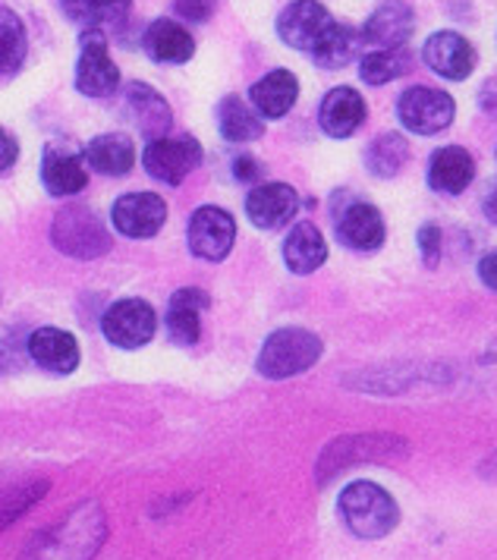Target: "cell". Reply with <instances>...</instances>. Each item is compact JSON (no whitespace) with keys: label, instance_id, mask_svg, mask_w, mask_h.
I'll return each instance as SVG.
<instances>
[{"label":"cell","instance_id":"7402d4cb","mask_svg":"<svg viewBox=\"0 0 497 560\" xmlns=\"http://www.w3.org/2000/svg\"><path fill=\"white\" fill-rule=\"evenodd\" d=\"M85 164L99 171L104 177H124L136 164V149L126 132H107L89 142L85 149Z\"/></svg>","mask_w":497,"mask_h":560},{"label":"cell","instance_id":"cb8c5ba5","mask_svg":"<svg viewBox=\"0 0 497 560\" xmlns=\"http://www.w3.org/2000/svg\"><path fill=\"white\" fill-rule=\"evenodd\" d=\"M327 258V243L315 224H297L284 243V261L293 275H312Z\"/></svg>","mask_w":497,"mask_h":560},{"label":"cell","instance_id":"30bf717a","mask_svg":"<svg viewBox=\"0 0 497 560\" xmlns=\"http://www.w3.org/2000/svg\"><path fill=\"white\" fill-rule=\"evenodd\" d=\"M331 26H334V16L315 0H293L277 16V35L284 38V45L305 54H312L319 48V42L327 35Z\"/></svg>","mask_w":497,"mask_h":560},{"label":"cell","instance_id":"2e32d148","mask_svg":"<svg viewBox=\"0 0 497 560\" xmlns=\"http://www.w3.org/2000/svg\"><path fill=\"white\" fill-rule=\"evenodd\" d=\"M28 357L54 375H70L79 365V340L63 328H38L28 337Z\"/></svg>","mask_w":497,"mask_h":560},{"label":"cell","instance_id":"52a82bcc","mask_svg":"<svg viewBox=\"0 0 497 560\" xmlns=\"http://www.w3.org/2000/svg\"><path fill=\"white\" fill-rule=\"evenodd\" d=\"M453 98L444 95L441 89H428V85H416V89H406L397 102V117L400 124L419 136H435V132H444L453 124Z\"/></svg>","mask_w":497,"mask_h":560},{"label":"cell","instance_id":"484cf974","mask_svg":"<svg viewBox=\"0 0 497 560\" xmlns=\"http://www.w3.org/2000/svg\"><path fill=\"white\" fill-rule=\"evenodd\" d=\"M126 104H129V117L136 120V127L149 136H164L171 129V107L164 102V95H158L154 89L132 82L126 89Z\"/></svg>","mask_w":497,"mask_h":560},{"label":"cell","instance_id":"83f0119b","mask_svg":"<svg viewBox=\"0 0 497 560\" xmlns=\"http://www.w3.org/2000/svg\"><path fill=\"white\" fill-rule=\"evenodd\" d=\"M218 124H221V136L230 139V142H252L265 129L262 127V114L252 104L243 102V98H236V95H230V98L221 102Z\"/></svg>","mask_w":497,"mask_h":560},{"label":"cell","instance_id":"60d3db41","mask_svg":"<svg viewBox=\"0 0 497 560\" xmlns=\"http://www.w3.org/2000/svg\"><path fill=\"white\" fill-rule=\"evenodd\" d=\"M482 476H485V479H497V457H492L482 466Z\"/></svg>","mask_w":497,"mask_h":560},{"label":"cell","instance_id":"d6986e66","mask_svg":"<svg viewBox=\"0 0 497 560\" xmlns=\"http://www.w3.org/2000/svg\"><path fill=\"white\" fill-rule=\"evenodd\" d=\"M299 98V82L290 70H274L268 77H262L252 92H248V102L252 107L265 117V120H280L290 114V107Z\"/></svg>","mask_w":497,"mask_h":560},{"label":"cell","instance_id":"f546056e","mask_svg":"<svg viewBox=\"0 0 497 560\" xmlns=\"http://www.w3.org/2000/svg\"><path fill=\"white\" fill-rule=\"evenodd\" d=\"M406 161H409V142L400 132L378 136L366 154V164L378 179H394L406 167Z\"/></svg>","mask_w":497,"mask_h":560},{"label":"cell","instance_id":"277c9868","mask_svg":"<svg viewBox=\"0 0 497 560\" xmlns=\"http://www.w3.org/2000/svg\"><path fill=\"white\" fill-rule=\"evenodd\" d=\"M409 454V444L397 434H349L337 438L322 457H319V482L334 479L340 469L359 466V463H384V459H400Z\"/></svg>","mask_w":497,"mask_h":560},{"label":"cell","instance_id":"ac0fdd59","mask_svg":"<svg viewBox=\"0 0 497 560\" xmlns=\"http://www.w3.org/2000/svg\"><path fill=\"white\" fill-rule=\"evenodd\" d=\"M319 124L334 139L352 136L356 129L366 124V102H362V95L356 89H347V85L331 89L324 95L322 110H319Z\"/></svg>","mask_w":497,"mask_h":560},{"label":"cell","instance_id":"f1b7e54d","mask_svg":"<svg viewBox=\"0 0 497 560\" xmlns=\"http://www.w3.org/2000/svg\"><path fill=\"white\" fill-rule=\"evenodd\" d=\"M359 45H362V35L356 28L334 23V26L327 28V35L319 42V48L312 51V60L322 70H340V67L352 63V57L359 54Z\"/></svg>","mask_w":497,"mask_h":560},{"label":"cell","instance_id":"8fae6325","mask_svg":"<svg viewBox=\"0 0 497 560\" xmlns=\"http://www.w3.org/2000/svg\"><path fill=\"white\" fill-rule=\"evenodd\" d=\"M236 243V221L224 208L205 205L189 218V249L205 261H224Z\"/></svg>","mask_w":497,"mask_h":560},{"label":"cell","instance_id":"d6a6232c","mask_svg":"<svg viewBox=\"0 0 497 560\" xmlns=\"http://www.w3.org/2000/svg\"><path fill=\"white\" fill-rule=\"evenodd\" d=\"M63 3V13L82 23L89 28L111 26V23H120L126 13H129V3L132 0H60Z\"/></svg>","mask_w":497,"mask_h":560},{"label":"cell","instance_id":"d590c367","mask_svg":"<svg viewBox=\"0 0 497 560\" xmlns=\"http://www.w3.org/2000/svg\"><path fill=\"white\" fill-rule=\"evenodd\" d=\"M16 154H20L16 139H13L7 129L0 127V174H3V171H10V167L16 164Z\"/></svg>","mask_w":497,"mask_h":560},{"label":"cell","instance_id":"603a6c76","mask_svg":"<svg viewBox=\"0 0 497 560\" xmlns=\"http://www.w3.org/2000/svg\"><path fill=\"white\" fill-rule=\"evenodd\" d=\"M146 54L158 63H186L196 54V42L174 20H158L146 32Z\"/></svg>","mask_w":497,"mask_h":560},{"label":"cell","instance_id":"9c48e42d","mask_svg":"<svg viewBox=\"0 0 497 560\" xmlns=\"http://www.w3.org/2000/svg\"><path fill=\"white\" fill-rule=\"evenodd\" d=\"M101 331L104 337L114 343V347H124V350H136V347H146L154 331H158V315L146 300H120L104 312V322H101Z\"/></svg>","mask_w":497,"mask_h":560},{"label":"cell","instance_id":"4dcf8cb0","mask_svg":"<svg viewBox=\"0 0 497 560\" xmlns=\"http://www.w3.org/2000/svg\"><path fill=\"white\" fill-rule=\"evenodd\" d=\"M413 70V51L406 48H378V51L366 54L359 63V73L369 85H384L391 79L406 77Z\"/></svg>","mask_w":497,"mask_h":560},{"label":"cell","instance_id":"7c38bea8","mask_svg":"<svg viewBox=\"0 0 497 560\" xmlns=\"http://www.w3.org/2000/svg\"><path fill=\"white\" fill-rule=\"evenodd\" d=\"M334 224L340 243L356 253H374L384 243V218L372 202L352 199L334 211Z\"/></svg>","mask_w":497,"mask_h":560},{"label":"cell","instance_id":"8d00e7d4","mask_svg":"<svg viewBox=\"0 0 497 560\" xmlns=\"http://www.w3.org/2000/svg\"><path fill=\"white\" fill-rule=\"evenodd\" d=\"M233 177L243 179V183H252V179L262 177V167H258V161H255V158L240 154V158L233 161Z\"/></svg>","mask_w":497,"mask_h":560},{"label":"cell","instance_id":"e0dca14e","mask_svg":"<svg viewBox=\"0 0 497 560\" xmlns=\"http://www.w3.org/2000/svg\"><path fill=\"white\" fill-rule=\"evenodd\" d=\"M416 26V16L406 3L391 0V3H381L369 16V23L362 28V42H369L374 48H403L413 35Z\"/></svg>","mask_w":497,"mask_h":560},{"label":"cell","instance_id":"5bb4252c","mask_svg":"<svg viewBox=\"0 0 497 560\" xmlns=\"http://www.w3.org/2000/svg\"><path fill=\"white\" fill-rule=\"evenodd\" d=\"M299 211V196L287 183H262L248 192L246 214L255 228L277 230L287 228Z\"/></svg>","mask_w":497,"mask_h":560},{"label":"cell","instance_id":"f35d334b","mask_svg":"<svg viewBox=\"0 0 497 560\" xmlns=\"http://www.w3.org/2000/svg\"><path fill=\"white\" fill-rule=\"evenodd\" d=\"M478 104H482V110H485V114H495L497 117V79H488V82L482 85V92H478Z\"/></svg>","mask_w":497,"mask_h":560},{"label":"cell","instance_id":"6da1fadb","mask_svg":"<svg viewBox=\"0 0 497 560\" xmlns=\"http://www.w3.org/2000/svg\"><path fill=\"white\" fill-rule=\"evenodd\" d=\"M107 538V523L99 504H82L57 526L42 529L23 548L20 560H92Z\"/></svg>","mask_w":497,"mask_h":560},{"label":"cell","instance_id":"9a60e30c","mask_svg":"<svg viewBox=\"0 0 497 560\" xmlns=\"http://www.w3.org/2000/svg\"><path fill=\"white\" fill-rule=\"evenodd\" d=\"M423 60L438 73V77L466 79L475 70V48L456 32H435L423 48Z\"/></svg>","mask_w":497,"mask_h":560},{"label":"cell","instance_id":"ab89813d","mask_svg":"<svg viewBox=\"0 0 497 560\" xmlns=\"http://www.w3.org/2000/svg\"><path fill=\"white\" fill-rule=\"evenodd\" d=\"M485 218L492 221V224H497V186H492L488 189V196H485Z\"/></svg>","mask_w":497,"mask_h":560},{"label":"cell","instance_id":"4316f807","mask_svg":"<svg viewBox=\"0 0 497 560\" xmlns=\"http://www.w3.org/2000/svg\"><path fill=\"white\" fill-rule=\"evenodd\" d=\"M48 491L45 479H7L0 476V529L16 523Z\"/></svg>","mask_w":497,"mask_h":560},{"label":"cell","instance_id":"5b68a950","mask_svg":"<svg viewBox=\"0 0 497 560\" xmlns=\"http://www.w3.org/2000/svg\"><path fill=\"white\" fill-rule=\"evenodd\" d=\"M50 240L70 258H99L111 249V236L104 230V221L82 205H70V208L57 211V218L50 224Z\"/></svg>","mask_w":497,"mask_h":560},{"label":"cell","instance_id":"44dd1931","mask_svg":"<svg viewBox=\"0 0 497 560\" xmlns=\"http://www.w3.org/2000/svg\"><path fill=\"white\" fill-rule=\"evenodd\" d=\"M201 308H208V293L196 287H183L171 296L167 308V331L176 343H196L201 337Z\"/></svg>","mask_w":497,"mask_h":560},{"label":"cell","instance_id":"e575fe53","mask_svg":"<svg viewBox=\"0 0 497 560\" xmlns=\"http://www.w3.org/2000/svg\"><path fill=\"white\" fill-rule=\"evenodd\" d=\"M419 253H423L428 268L438 265V258H441V230L435 228V224H425V228L419 230Z\"/></svg>","mask_w":497,"mask_h":560},{"label":"cell","instance_id":"8992f818","mask_svg":"<svg viewBox=\"0 0 497 560\" xmlns=\"http://www.w3.org/2000/svg\"><path fill=\"white\" fill-rule=\"evenodd\" d=\"M120 85V70L107 54V42L99 28H85L79 38V63H76V89L89 98H104Z\"/></svg>","mask_w":497,"mask_h":560},{"label":"cell","instance_id":"4fadbf2b","mask_svg":"<svg viewBox=\"0 0 497 560\" xmlns=\"http://www.w3.org/2000/svg\"><path fill=\"white\" fill-rule=\"evenodd\" d=\"M167 221V205L154 192H132L117 199L111 211V224L129 240H149Z\"/></svg>","mask_w":497,"mask_h":560},{"label":"cell","instance_id":"7a4b0ae2","mask_svg":"<svg viewBox=\"0 0 497 560\" xmlns=\"http://www.w3.org/2000/svg\"><path fill=\"white\" fill-rule=\"evenodd\" d=\"M337 508L349 533L359 538H384L388 533H394V526L400 523L397 501L374 482L347 485Z\"/></svg>","mask_w":497,"mask_h":560},{"label":"cell","instance_id":"74e56055","mask_svg":"<svg viewBox=\"0 0 497 560\" xmlns=\"http://www.w3.org/2000/svg\"><path fill=\"white\" fill-rule=\"evenodd\" d=\"M478 278L485 280V287H492L497 290V249L495 253H488L482 261H478Z\"/></svg>","mask_w":497,"mask_h":560},{"label":"cell","instance_id":"1f68e13d","mask_svg":"<svg viewBox=\"0 0 497 560\" xmlns=\"http://www.w3.org/2000/svg\"><path fill=\"white\" fill-rule=\"evenodd\" d=\"M25 51L28 42H25L23 20L13 10L0 7V77H13L23 67Z\"/></svg>","mask_w":497,"mask_h":560},{"label":"cell","instance_id":"ba28073f","mask_svg":"<svg viewBox=\"0 0 497 560\" xmlns=\"http://www.w3.org/2000/svg\"><path fill=\"white\" fill-rule=\"evenodd\" d=\"M142 161L151 177L176 186L199 167L201 149L193 136H158L149 142Z\"/></svg>","mask_w":497,"mask_h":560},{"label":"cell","instance_id":"836d02e7","mask_svg":"<svg viewBox=\"0 0 497 560\" xmlns=\"http://www.w3.org/2000/svg\"><path fill=\"white\" fill-rule=\"evenodd\" d=\"M221 0H176V13L189 23H205L218 10Z\"/></svg>","mask_w":497,"mask_h":560},{"label":"cell","instance_id":"d4e9b609","mask_svg":"<svg viewBox=\"0 0 497 560\" xmlns=\"http://www.w3.org/2000/svg\"><path fill=\"white\" fill-rule=\"evenodd\" d=\"M42 183L50 196L57 199H67L85 189L89 174H85V164L82 158L73 152H48L42 161Z\"/></svg>","mask_w":497,"mask_h":560},{"label":"cell","instance_id":"3957f363","mask_svg":"<svg viewBox=\"0 0 497 560\" xmlns=\"http://www.w3.org/2000/svg\"><path fill=\"white\" fill-rule=\"evenodd\" d=\"M324 353V343L319 334L305 328H280L274 331L262 353H258V372L271 382H284L309 372Z\"/></svg>","mask_w":497,"mask_h":560},{"label":"cell","instance_id":"ffe728a7","mask_svg":"<svg viewBox=\"0 0 497 560\" xmlns=\"http://www.w3.org/2000/svg\"><path fill=\"white\" fill-rule=\"evenodd\" d=\"M475 177V161L473 154L460 145H448V149H438L431 154V164H428V183L431 189L438 192H448V196H460Z\"/></svg>","mask_w":497,"mask_h":560}]
</instances>
